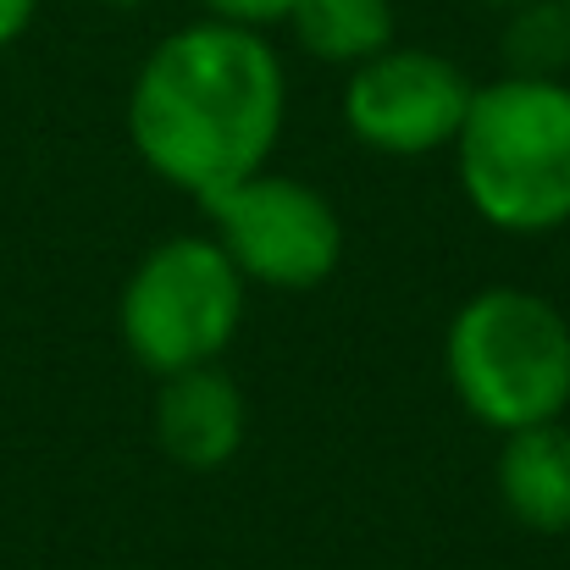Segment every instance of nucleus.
Returning a JSON list of instances; mask_svg holds the SVG:
<instances>
[{
    "label": "nucleus",
    "mask_w": 570,
    "mask_h": 570,
    "mask_svg": "<svg viewBox=\"0 0 570 570\" xmlns=\"http://www.w3.org/2000/svg\"><path fill=\"white\" fill-rule=\"evenodd\" d=\"M288 122V67L261 28L199 17L150 45L128 83L122 128L167 189L210 205L272 167Z\"/></svg>",
    "instance_id": "obj_1"
},
{
    "label": "nucleus",
    "mask_w": 570,
    "mask_h": 570,
    "mask_svg": "<svg viewBox=\"0 0 570 570\" xmlns=\"http://www.w3.org/2000/svg\"><path fill=\"white\" fill-rule=\"evenodd\" d=\"M454 184L476 222L510 238L570 227V78L499 72L454 134Z\"/></svg>",
    "instance_id": "obj_2"
},
{
    "label": "nucleus",
    "mask_w": 570,
    "mask_h": 570,
    "mask_svg": "<svg viewBox=\"0 0 570 570\" xmlns=\"http://www.w3.org/2000/svg\"><path fill=\"white\" fill-rule=\"evenodd\" d=\"M443 372L460 410L499 438L560 421L570 410V316L521 283L476 288L449 316Z\"/></svg>",
    "instance_id": "obj_3"
},
{
    "label": "nucleus",
    "mask_w": 570,
    "mask_h": 570,
    "mask_svg": "<svg viewBox=\"0 0 570 570\" xmlns=\"http://www.w3.org/2000/svg\"><path fill=\"white\" fill-rule=\"evenodd\" d=\"M249 311V283L210 233H178L139 255L117 294L122 350L150 372L210 366L233 350Z\"/></svg>",
    "instance_id": "obj_4"
},
{
    "label": "nucleus",
    "mask_w": 570,
    "mask_h": 570,
    "mask_svg": "<svg viewBox=\"0 0 570 570\" xmlns=\"http://www.w3.org/2000/svg\"><path fill=\"white\" fill-rule=\"evenodd\" d=\"M210 238L244 272L249 288L305 294L344 266V216L327 194L294 173H249L210 205Z\"/></svg>",
    "instance_id": "obj_5"
},
{
    "label": "nucleus",
    "mask_w": 570,
    "mask_h": 570,
    "mask_svg": "<svg viewBox=\"0 0 570 570\" xmlns=\"http://www.w3.org/2000/svg\"><path fill=\"white\" fill-rule=\"evenodd\" d=\"M476 83L471 72L421 45H387L344 78V128L377 156H432L449 150Z\"/></svg>",
    "instance_id": "obj_6"
},
{
    "label": "nucleus",
    "mask_w": 570,
    "mask_h": 570,
    "mask_svg": "<svg viewBox=\"0 0 570 570\" xmlns=\"http://www.w3.org/2000/svg\"><path fill=\"white\" fill-rule=\"evenodd\" d=\"M156 382H161L150 399L156 449L184 471L233 465L249 438V399H244L238 377L222 361H210V366H189V372H167Z\"/></svg>",
    "instance_id": "obj_7"
},
{
    "label": "nucleus",
    "mask_w": 570,
    "mask_h": 570,
    "mask_svg": "<svg viewBox=\"0 0 570 570\" xmlns=\"http://www.w3.org/2000/svg\"><path fill=\"white\" fill-rule=\"evenodd\" d=\"M493 488L504 515L521 532L566 538L570 532V421H538L521 432H504L493 460Z\"/></svg>",
    "instance_id": "obj_8"
},
{
    "label": "nucleus",
    "mask_w": 570,
    "mask_h": 570,
    "mask_svg": "<svg viewBox=\"0 0 570 570\" xmlns=\"http://www.w3.org/2000/svg\"><path fill=\"white\" fill-rule=\"evenodd\" d=\"M283 28L299 39L311 61L350 72L393 45L399 17H393V0H299Z\"/></svg>",
    "instance_id": "obj_9"
},
{
    "label": "nucleus",
    "mask_w": 570,
    "mask_h": 570,
    "mask_svg": "<svg viewBox=\"0 0 570 570\" xmlns=\"http://www.w3.org/2000/svg\"><path fill=\"white\" fill-rule=\"evenodd\" d=\"M499 56H504V72L566 78L570 72V6L566 0H527V6L504 11Z\"/></svg>",
    "instance_id": "obj_10"
},
{
    "label": "nucleus",
    "mask_w": 570,
    "mask_h": 570,
    "mask_svg": "<svg viewBox=\"0 0 570 570\" xmlns=\"http://www.w3.org/2000/svg\"><path fill=\"white\" fill-rule=\"evenodd\" d=\"M294 6L299 0H199V11L205 17H216V22H238V28H283L288 17H294Z\"/></svg>",
    "instance_id": "obj_11"
},
{
    "label": "nucleus",
    "mask_w": 570,
    "mask_h": 570,
    "mask_svg": "<svg viewBox=\"0 0 570 570\" xmlns=\"http://www.w3.org/2000/svg\"><path fill=\"white\" fill-rule=\"evenodd\" d=\"M33 17H39V0H0V50L17 45L33 28Z\"/></svg>",
    "instance_id": "obj_12"
},
{
    "label": "nucleus",
    "mask_w": 570,
    "mask_h": 570,
    "mask_svg": "<svg viewBox=\"0 0 570 570\" xmlns=\"http://www.w3.org/2000/svg\"><path fill=\"white\" fill-rule=\"evenodd\" d=\"M482 6H493V11H515V6H527V0H482Z\"/></svg>",
    "instance_id": "obj_13"
},
{
    "label": "nucleus",
    "mask_w": 570,
    "mask_h": 570,
    "mask_svg": "<svg viewBox=\"0 0 570 570\" xmlns=\"http://www.w3.org/2000/svg\"><path fill=\"white\" fill-rule=\"evenodd\" d=\"M100 6H122V11H134V6H150V0H100Z\"/></svg>",
    "instance_id": "obj_14"
},
{
    "label": "nucleus",
    "mask_w": 570,
    "mask_h": 570,
    "mask_svg": "<svg viewBox=\"0 0 570 570\" xmlns=\"http://www.w3.org/2000/svg\"><path fill=\"white\" fill-rule=\"evenodd\" d=\"M566 6H570V0H566Z\"/></svg>",
    "instance_id": "obj_15"
}]
</instances>
